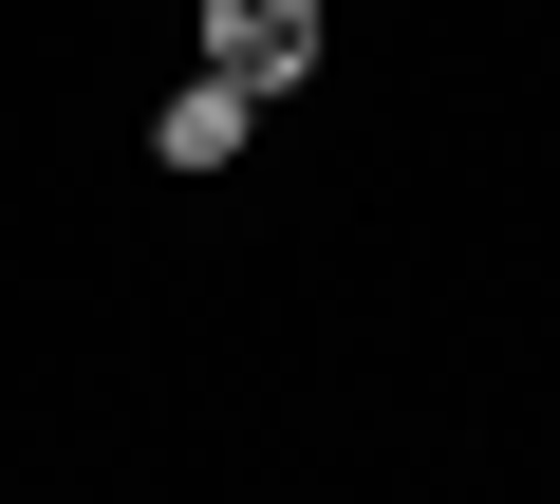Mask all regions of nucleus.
<instances>
[{
	"label": "nucleus",
	"instance_id": "1",
	"mask_svg": "<svg viewBox=\"0 0 560 504\" xmlns=\"http://www.w3.org/2000/svg\"><path fill=\"white\" fill-rule=\"evenodd\" d=\"M206 75L300 94V75H318V0H206Z\"/></svg>",
	"mask_w": 560,
	"mask_h": 504
},
{
	"label": "nucleus",
	"instance_id": "2",
	"mask_svg": "<svg viewBox=\"0 0 560 504\" xmlns=\"http://www.w3.org/2000/svg\"><path fill=\"white\" fill-rule=\"evenodd\" d=\"M243 131H261V94H243V75H168V113H150V150H168V168H243Z\"/></svg>",
	"mask_w": 560,
	"mask_h": 504
}]
</instances>
